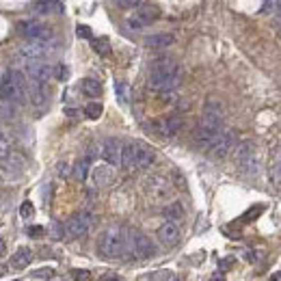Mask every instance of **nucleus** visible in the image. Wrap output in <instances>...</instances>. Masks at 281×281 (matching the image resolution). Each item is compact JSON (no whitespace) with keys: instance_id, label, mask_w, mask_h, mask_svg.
I'll return each mask as SVG.
<instances>
[{"instance_id":"obj_1","label":"nucleus","mask_w":281,"mask_h":281,"mask_svg":"<svg viewBox=\"0 0 281 281\" xmlns=\"http://www.w3.org/2000/svg\"><path fill=\"white\" fill-rule=\"evenodd\" d=\"M221 130H223V106L217 100H210L204 106V117H201V123L195 130V141H197L199 147L208 149Z\"/></svg>"},{"instance_id":"obj_2","label":"nucleus","mask_w":281,"mask_h":281,"mask_svg":"<svg viewBox=\"0 0 281 281\" xmlns=\"http://www.w3.org/2000/svg\"><path fill=\"white\" fill-rule=\"evenodd\" d=\"M97 249L104 258L108 260H119L130 253V230L126 227H108L102 232L100 240H97Z\"/></svg>"},{"instance_id":"obj_3","label":"nucleus","mask_w":281,"mask_h":281,"mask_svg":"<svg viewBox=\"0 0 281 281\" xmlns=\"http://www.w3.org/2000/svg\"><path fill=\"white\" fill-rule=\"evenodd\" d=\"M149 87L160 93L173 91L180 84V67L173 58H158L149 69Z\"/></svg>"},{"instance_id":"obj_4","label":"nucleus","mask_w":281,"mask_h":281,"mask_svg":"<svg viewBox=\"0 0 281 281\" xmlns=\"http://www.w3.org/2000/svg\"><path fill=\"white\" fill-rule=\"evenodd\" d=\"M154 149L145 143H126L121 147V167L126 169H147L154 165Z\"/></svg>"},{"instance_id":"obj_5","label":"nucleus","mask_w":281,"mask_h":281,"mask_svg":"<svg viewBox=\"0 0 281 281\" xmlns=\"http://www.w3.org/2000/svg\"><path fill=\"white\" fill-rule=\"evenodd\" d=\"M26 95V78L19 71H6L0 80V97L6 102H19Z\"/></svg>"},{"instance_id":"obj_6","label":"nucleus","mask_w":281,"mask_h":281,"mask_svg":"<svg viewBox=\"0 0 281 281\" xmlns=\"http://www.w3.org/2000/svg\"><path fill=\"white\" fill-rule=\"evenodd\" d=\"M236 162H238V169L243 173H247V175L258 173V169H260L258 152H256V145H253L251 141H243L236 147Z\"/></svg>"},{"instance_id":"obj_7","label":"nucleus","mask_w":281,"mask_h":281,"mask_svg":"<svg viewBox=\"0 0 281 281\" xmlns=\"http://www.w3.org/2000/svg\"><path fill=\"white\" fill-rule=\"evenodd\" d=\"M143 188H145L147 197L152 201H167V199H171V195H173L171 182L167 178H162V175H149L145 180V184H143Z\"/></svg>"},{"instance_id":"obj_8","label":"nucleus","mask_w":281,"mask_h":281,"mask_svg":"<svg viewBox=\"0 0 281 281\" xmlns=\"http://www.w3.org/2000/svg\"><path fill=\"white\" fill-rule=\"evenodd\" d=\"M130 253L136 260H149L156 256V245L141 232H130Z\"/></svg>"},{"instance_id":"obj_9","label":"nucleus","mask_w":281,"mask_h":281,"mask_svg":"<svg viewBox=\"0 0 281 281\" xmlns=\"http://www.w3.org/2000/svg\"><path fill=\"white\" fill-rule=\"evenodd\" d=\"M91 225H93V214L78 212V214H74V217H69V221L65 223V236L67 238H80L91 230Z\"/></svg>"},{"instance_id":"obj_10","label":"nucleus","mask_w":281,"mask_h":281,"mask_svg":"<svg viewBox=\"0 0 281 281\" xmlns=\"http://www.w3.org/2000/svg\"><path fill=\"white\" fill-rule=\"evenodd\" d=\"M234 145H236V134H234V130H221L219 136L214 139V143L208 149H210L212 158H225V156L232 152Z\"/></svg>"},{"instance_id":"obj_11","label":"nucleus","mask_w":281,"mask_h":281,"mask_svg":"<svg viewBox=\"0 0 281 281\" xmlns=\"http://www.w3.org/2000/svg\"><path fill=\"white\" fill-rule=\"evenodd\" d=\"M17 30L26 39H32V41H50L52 39V28L41 22H19Z\"/></svg>"},{"instance_id":"obj_12","label":"nucleus","mask_w":281,"mask_h":281,"mask_svg":"<svg viewBox=\"0 0 281 281\" xmlns=\"http://www.w3.org/2000/svg\"><path fill=\"white\" fill-rule=\"evenodd\" d=\"M19 58H24L26 63L28 61H41V58L48 54V41H32L28 39V43H22L17 50Z\"/></svg>"},{"instance_id":"obj_13","label":"nucleus","mask_w":281,"mask_h":281,"mask_svg":"<svg viewBox=\"0 0 281 281\" xmlns=\"http://www.w3.org/2000/svg\"><path fill=\"white\" fill-rule=\"evenodd\" d=\"M156 17H158V11H156L154 6H141V9H136L132 15L126 19V24L132 30H141V28H145L147 24H152Z\"/></svg>"},{"instance_id":"obj_14","label":"nucleus","mask_w":281,"mask_h":281,"mask_svg":"<svg viewBox=\"0 0 281 281\" xmlns=\"http://www.w3.org/2000/svg\"><path fill=\"white\" fill-rule=\"evenodd\" d=\"M121 143L117 141V139H106L102 143V147H100V154H102V158L108 162V165H121Z\"/></svg>"},{"instance_id":"obj_15","label":"nucleus","mask_w":281,"mask_h":281,"mask_svg":"<svg viewBox=\"0 0 281 281\" xmlns=\"http://www.w3.org/2000/svg\"><path fill=\"white\" fill-rule=\"evenodd\" d=\"M152 128H154V132L160 136H173L180 132L182 119L180 117H162V119H156L152 123Z\"/></svg>"},{"instance_id":"obj_16","label":"nucleus","mask_w":281,"mask_h":281,"mask_svg":"<svg viewBox=\"0 0 281 281\" xmlns=\"http://www.w3.org/2000/svg\"><path fill=\"white\" fill-rule=\"evenodd\" d=\"M26 74H28L30 80L45 84V80L54 74V69H52L48 63H43V61H28L26 63Z\"/></svg>"},{"instance_id":"obj_17","label":"nucleus","mask_w":281,"mask_h":281,"mask_svg":"<svg viewBox=\"0 0 281 281\" xmlns=\"http://www.w3.org/2000/svg\"><path fill=\"white\" fill-rule=\"evenodd\" d=\"M180 225L175 223V221H167V223H162L160 225V230H158V240L165 247H175L180 243Z\"/></svg>"},{"instance_id":"obj_18","label":"nucleus","mask_w":281,"mask_h":281,"mask_svg":"<svg viewBox=\"0 0 281 281\" xmlns=\"http://www.w3.org/2000/svg\"><path fill=\"white\" fill-rule=\"evenodd\" d=\"M269 175H271L273 186L281 191V145H277V147H275V152H273V160H271Z\"/></svg>"},{"instance_id":"obj_19","label":"nucleus","mask_w":281,"mask_h":281,"mask_svg":"<svg viewBox=\"0 0 281 281\" xmlns=\"http://www.w3.org/2000/svg\"><path fill=\"white\" fill-rule=\"evenodd\" d=\"M93 182L95 186H108L110 182L115 180V171H113V165H100L93 169Z\"/></svg>"},{"instance_id":"obj_20","label":"nucleus","mask_w":281,"mask_h":281,"mask_svg":"<svg viewBox=\"0 0 281 281\" xmlns=\"http://www.w3.org/2000/svg\"><path fill=\"white\" fill-rule=\"evenodd\" d=\"M171 43H175V37L171 32H156V35H149L145 39V45H149V48H167Z\"/></svg>"},{"instance_id":"obj_21","label":"nucleus","mask_w":281,"mask_h":281,"mask_svg":"<svg viewBox=\"0 0 281 281\" xmlns=\"http://www.w3.org/2000/svg\"><path fill=\"white\" fill-rule=\"evenodd\" d=\"M30 262H32V251L28 249V247H19V249L13 253V258H11L13 269H26Z\"/></svg>"},{"instance_id":"obj_22","label":"nucleus","mask_w":281,"mask_h":281,"mask_svg":"<svg viewBox=\"0 0 281 281\" xmlns=\"http://www.w3.org/2000/svg\"><path fill=\"white\" fill-rule=\"evenodd\" d=\"M28 97H30V102L35 104V106H43V102H45V89H43V82L30 80V84H28Z\"/></svg>"},{"instance_id":"obj_23","label":"nucleus","mask_w":281,"mask_h":281,"mask_svg":"<svg viewBox=\"0 0 281 281\" xmlns=\"http://www.w3.org/2000/svg\"><path fill=\"white\" fill-rule=\"evenodd\" d=\"M82 91H84V95H89V97H97V95H102V84H100V80H95V78H84Z\"/></svg>"},{"instance_id":"obj_24","label":"nucleus","mask_w":281,"mask_h":281,"mask_svg":"<svg viewBox=\"0 0 281 281\" xmlns=\"http://www.w3.org/2000/svg\"><path fill=\"white\" fill-rule=\"evenodd\" d=\"M165 217H167V221H180L184 217V208H182L180 201H173V204H169L165 208Z\"/></svg>"},{"instance_id":"obj_25","label":"nucleus","mask_w":281,"mask_h":281,"mask_svg":"<svg viewBox=\"0 0 281 281\" xmlns=\"http://www.w3.org/2000/svg\"><path fill=\"white\" fill-rule=\"evenodd\" d=\"M89 167H91V160L89 158H82V160H78L76 162V167H74V178L76 180H87V175H89Z\"/></svg>"},{"instance_id":"obj_26","label":"nucleus","mask_w":281,"mask_h":281,"mask_svg":"<svg viewBox=\"0 0 281 281\" xmlns=\"http://www.w3.org/2000/svg\"><path fill=\"white\" fill-rule=\"evenodd\" d=\"M37 6H39V11H43V13H50V11L61 13L63 11V4L58 2V0H37Z\"/></svg>"},{"instance_id":"obj_27","label":"nucleus","mask_w":281,"mask_h":281,"mask_svg":"<svg viewBox=\"0 0 281 281\" xmlns=\"http://www.w3.org/2000/svg\"><path fill=\"white\" fill-rule=\"evenodd\" d=\"M11 156V136L0 130V160Z\"/></svg>"},{"instance_id":"obj_28","label":"nucleus","mask_w":281,"mask_h":281,"mask_svg":"<svg viewBox=\"0 0 281 281\" xmlns=\"http://www.w3.org/2000/svg\"><path fill=\"white\" fill-rule=\"evenodd\" d=\"M84 115L89 117V119H100V115H102V104L100 102H91L84 106Z\"/></svg>"},{"instance_id":"obj_29","label":"nucleus","mask_w":281,"mask_h":281,"mask_svg":"<svg viewBox=\"0 0 281 281\" xmlns=\"http://www.w3.org/2000/svg\"><path fill=\"white\" fill-rule=\"evenodd\" d=\"M171 279V273L169 271H156V273H147L141 281H169Z\"/></svg>"},{"instance_id":"obj_30","label":"nucleus","mask_w":281,"mask_h":281,"mask_svg":"<svg viewBox=\"0 0 281 281\" xmlns=\"http://www.w3.org/2000/svg\"><path fill=\"white\" fill-rule=\"evenodd\" d=\"M117 95H119V100L126 104V102H130V87L126 82H117Z\"/></svg>"},{"instance_id":"obj_31","label":"nucleus","mask_w":281,"mask_h":281,"mask_svg":"<svg viewBox=\"0 0 281 281\" xmlns=\"http://www.w3.org/2000/svg\"><path fill=\"white\" fill-rule=\"evenodd\" d=\"M19 214H22V219H30L32 214H35V208H32L30 201H24V204L19 206Z\"/></svg>"},{"instance_id":"obj_32","label":"nucleus","mask_w":281,"mask_h":281,"mask_svg":"<svg viewBox=\"0 0 281 281\" xmlns=\"http://www.w3.org/2000/svg\"><path fill=\"white\" fill-rule=\"evenodd\" d=\"M71 279H74V281H89L91 277H89V273H87V271L74 269V271H71Z\"/></svg>"},{"instance_id":"obj_33","label":"nucleus","mask_w":281,"mask_h":281,"mask_svg":"<svg viewBox=\"0 0 281 281\" xmlns=\"http://www.w3.org/2000/svg\"><path fill=\"white\" fill-rule=\"evenodd\" d=\"M93 48L100 52V54H110V45L106 43V39H100V41H95Z\"/></svg>"},{"instance_id":"obj_34","label":"nucleus","mask_w":281,"mask_h":281,"mask_svg":"<svg viewBox=\"0 0 281 281\" xmlns=\"http://www.w3.org/2000/svg\"><path fill=\"white\" fill-rule=\"evenodd\" d=\"M54 76L58 78V80H67L69 71H67V67H65V65H58V67L54 69Z\"/></svg>"},{"instance_id":"obj_35","label":"nucleus","mask_w":281,"mask_h":281,"mask_svg":"<svg viewBox=\"0 0 281 281\" xmlns=\"http://www.w3.org/2000/svg\"><path fill=\"white\" fill-rule=\"evenodd\" d=\"M32 275H35L37 279H50L52 275H54V271L52 269H41V271H35Z\"/></svg>"},{"instance_id":"obj_36","label":"nucleus","mask_w":281,"mask_h":281,"mask_svg":"<svg viewBox=\"0 0 281 281\" xmlns=\"http://www.w3.org/2000/svg\"><path fill=\"white\" fill-rule=\"evenodd\" d=\"M76 35L82 37V39H91V37H93V35H91V28H89V26H78V28H76Z\"/></svg>"},{"instance_id":"obj_37","label":"nucleus","mask_w":281,"mask_h":281,"mask_svg":"<svg viewBox=\"0 0 281 281\" xmlns=\"http://www.w3.org/2000/svg\"><path fill=\"white\" fill-rule=\"evenodd\" d=\"M121 6H126V9H134V6L141 4V0H117Z\"/></svg>"},{"instance_id":"obj_38","label":"nucleus","mask_w":281,"mask_h":281,"mask_svg":"<svg viewBox=\"0 0 281 281\" xmlns=\"http://www.w3.org/2000/svg\"><path fill=\"white\" fill-rule=\"evenodd\" d=\"M275 9H279V0H266V2H264V11L266 13L275 11Z\"/></svg>"},{"instance_id":"obj_39","label":"nucleus","mask_w":281,"mask_h":281,"mask_svg":"<svg viewBox=\"0 0 281 281\" xmlns=\"http://www.w3.org/2000/svg\"><path fill=\"white\" fill-rule=\"evenodd\" d=\"M56 171H58V175H61V178H67V173H69V167H67V162H58Z\"/></svg>"},{"instance_id":"obj_40","label":"nucleus","mask_w":281,"mask_h":281,"mask_svg":"<svg viewBox=\"0 0 281 281\" xmlns=\"http://www.w3.org/2000/svg\"><path fill=\"white\" fill-rule=\"evenodd\" d=\"M100 281H121V277L117 273H106V275L100 277Z\"/></svg>"},{"instance_id":"obj_41","label":"nucleus","mask_w":281,"mask_h":281,"mask_svg":"<svg viewBox=\"0 0 281 281\" xmlns=\"http://www.w3.org/2000/svg\"><path fill=\"white\" fill-rule=\"evenodd\" d=\"M28 234H30L32 238H37V236H41V234H43V227H30Z\"/></svg>"},{"instance_id":"obj_42","label":"nucleus","mask_w":281,"mask_h":281,"mask_svg":"<svg viewBox=\"0 0 281 281\" xmlns=\"http://www.w3.org/2000/svg\"><path fill=\"white\" fill-rule=\"evenodd\" d=\"M210 281H225V277L221 275V273H217V275H212V277H210Z\"/></svg>"},{"instance_id":"obj_43","label":"nucleus","mask_w":281,"mask_h":281,"mask_svg":"<svg viewBox=\"0 0 281 281\" xmlns=\"http://www.w3.org/2000/svg\"><path fill=\"white\" fill-rule=\"evenodd\" d=\"M275 19H277V24L281 26V6H279V9H277V13H275Z\"/></svg>"},{"instance_id":"obj_44","label":"nucleus","mask_w":281,"mask_h":281,"mask_svg":"<svg viewBox=\"0 0 281 281\" xmlns=\"http://www.w3.org/2000/svg\"><path fill=\"white\" fill-rule=\"evenodd\" d=\"M4 249H6V245H4V240L0 238V256H2V253H4Z\"/></svg>"},{"instance_id":"obj_45","label":"nucleus","mask_w":281,"mask_h":281,"mask_svg":"<svg viewBox=\"0 0 281 281\" xmlns=\"http://www.w3.org/2000/svg\"><path fill=\"white\" fill-rule=\"evenodd\" d=\"M271 281H281V273H275V275L271 277Z\"/></svg>"},{"instance_id":"obj_46","label":"nucleus","mask_w":281,"mask_h":281,"mask_svg":"<svg viewBox=\"0 0 281 281\" xmlns=\"http://www.w3.org/2000/svg\"><path fill=\"white\" fill-rule=\"evenodd\" d=\"M221 266H223V269H227V266H232V260H225V262H221Z\"/></svg>"},{"instance_id":"obj_47","label":"nucleus","mask_w":281,"mask_h":281,"mask_svg":"<svg viewBox=\"0 0 281 281\" xmlns=\"http://www.w3.org/2000/svg\"><path fill=\"white\" fill-rule=\"evenodd\" d=\"M175 281H182V279H175Z\"/></svg>"}]
</instances>
